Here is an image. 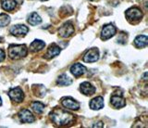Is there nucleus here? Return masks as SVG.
I'll list each match as a JSON object with an SVG mask.
<instances>
[{"mask_svg": "<svg viewBox=\"0 0 148 128\" xmlns=\"http://www.w3.org/2000/svg\"><path fill=\"white\" fill-rule=\"evenodd\" d=\"M50 116L52 121L58 125H71L74 121V116L72 114L64 111L62 109H56V111L50 113Z\"/></svg>", "mask_w": 148, "mask_h": 128, "instance_id": "obj_1", "label": "nucleus"}, {"mask_svg": "<svg viewBox=\"0 0 148 128\" xmlns=\"http://www.w3.org/2000/svg\"><path fill=\"white\" fill-rule=\"evenodd\" d=\"M28 22H29L31 25H37V24H40L42 22V19L37 13L34 12L29 16V18H28Z\"/></svg>", "mask_w": 148, "mask_h": 128, "instance_id": "obj_19", "label": "nucleus"}, {"mask_svg": "<svg viewBox=\"0 0 148 128\" xmlns=\"http://www.w3.org/2000/svg\"><path fill=\"white\" fill-rule=\"evenodd\" d=\"M32 108L37 113H42L45 111V105L41 102H34L32 104Z\"/></svg>", "mask_w": 148, "mask_h": 128, "instance_id": "obj_22", "label": "nucleus"}, {"mask_svg": "<svg viewBox=\"0 0 148 128\" xmlns=\"http://www.w3.org/2000/svg\"><path fill=\"white\" fill-rule=\"evenodd\" d=\"M62 105L69 109H72V111H76L80 108V104H79L76 100H74L71 98H65L62 99Z\"/></svg>", "mask_w": 148, "mask_h": 128, "instance_id": "obj_10", "label": "nucleus"}, {"mask_svg": "<svg viewBox=\"0 0 148 128\" xmlns=\"http://www.w3.org/2000/svg\"><path fill=\"white\" fill-rule=\"evenodd\" d=\"M42 1H46V0H42Z\"/></svg>", "mask_w": 148, "mask_h": 128, "instance_id": "obj_26", "label": "nucleus"}, {"mask_svg": "<svg viewBox=\"0 0 148 128\" xmlns=\"http://www.w3.org/2000/svg\"><path fill=\"white\" fill-rule=\"evenodd\" d=\"M71 72L74 76L78 77V76H81L84 74V72H86V68L80 63H75L71 66Z\"/></svg>", "mask_w": 148, "mask_h": 128, "instance_id": "obj_11", "label": "nucleus"}, {"mask_svg": "<svg viewBox=\"0 0 148 128\" xmlns=\"http://www.w3.org/2000/svg\"><path fill=\"white\" fill-rule=\"evenodd\" d=\"M126 18L129 21H138L143 18V13L137 8H131L126 11Z\"/></svg>", "mask_w": 148, "mask_h": 128, "instance_id": "obj_3", "label": "nucleus"}, {"mask_svg": "<svg viewBox=\"0 0 148 128\" xmlns=\"http://www.w3.org/2000/svg\"><path fill=\"white\" fill-rule=\"evenodd\" d=\"M72 83L71 79L69 78V77L66 74H62L58 77V84L59 85H69Z\"/></svg>", "mask_w": 148, "mask_h": 128, "instance_id": "obj_20", "label": "nucleus"}, {"mask_svg": "<svg viewBox=\"0 0 148 128\" xmlns=\"http://www.w3.org/2000/svg\"><path fill=\"white\" fill-rule=\"evenodd\" d=\"M99 58V51L97 48H91L85 53L83 61L85 62H95Z\"/></svg>", "mask_w": 148, "mask_h": 128, "instance_id": "obj_6", "label": "nucleus"}, {"mask_svg": "<svg viewBox=\"0 0 148 128\" xmlns=\"http://www.w3.org/2000/svg\"><path fill=\"white\" fill-rule=\"evenodd\" d=\"M8 96H9V98H11L12 101H15V102H21L23 100V98H24L22 90L20 87H15V88L10 89L8 92Z\"/></svg>", "mask_w": 148, "mask_h": 128, "instance_id": "obj_5", "label": "nucleus"}, {"mask_svg": "<svg viewBox=\"0 0 148 128\" xmlns=\"http://www.w3.org/2000/svg\"><path fill=\"white\" fill-rule=\"evenodd\" d=\"M18 117H20V120L22 122L25 123H31L34 122V116L28 109H22V111H21L18 112Z\"/></svg>", "mask_w": 148, "mask_h": 128, "instance_id": "obj_8", "label": "nucleus"}, {"mask_svg": "<svg viewBox=\"0 0 148 128\" xmlns=\"http://www.w3.org/2000/svg\"><path fill=\"white\" fill-rule=\"evenodd\" d=\"M1 41H3V39H2L1 37H0V42H1Z\"/></svg>", "mask_w": 148, "mask_h": 128, "instance_id": "obj_25", "label": "nucleus"}, {"mask_svg": "<svg viewBox=\"0 0 148 128\" xmlns=\"http://www.w3.org/2000/svg\"><path fill=\"white\" fill-rule=\"evenodd\" d=\"M111 104L113 105V107L117 108V109L122 108L126 105L125 100L121 97H119V96H117V95L112 96V98H111Z\"/></svg>", "mask_w": 148, "mask_h": 128, "instance_id": "obj_14", "label": "nucleus"}, {"mask_svg": "<svg viewBox=\"0 0 148 128\" xmlns=\"http://www.w3.org/2000/svg\"><path fill=\"white\" fill-rule=\"evenodd\" d=\"M5 57H6V55H5V52L3 51L2 49H0V61H3Z\"/></svg>", "mask_w": 148, "mask_h": 128, "instance_id": "obj_23", "label": "nucleus"}, {"mask_svg": "<svg viewBox=\"0 0 148 128\" xmlns=\"http://www.w3.org/2000/svg\"><path fill=\"white\" fill-rule=\"evenodd\" d=\"M45 45V43L42 40H34L30 45V49L32 52H37L39 50L43 49Z\"/></svg>", "mask_w": 148, "mask_h": 128, "instance_id": "obj_18", "label": "nucleus"}, {"mask_svg": "<svg viewBox=\"0 0 148 128\" xmlns=\"http://www.w3.org/2000/svg\"><path fill=\"white\" fill-rule=\"evenodd\" d=\"M2 8L7 11H12L16 7L15 0H1Z\"/></svg>", "mask_w": 148, "mask_h": 128, "instance_id": "obj_17", "label": "nucleus"}, {"mask_svg": "<svg viewBox=\"0 0 148 128\" xmlns=\"http://www.w3.org/2000/svg\"><path fill=\"white\" fill-rule=\"evenodd\" d=\"M74 33V26L71 22H66L65 24H63L58 30V34L61 37L67 38L69 36H71Z\"/></svg>", "mask_w": 148, "mask_h": 128, "instance_id": "obj_4", "label": "nucleus"}, {"mask_svg": "<svg viewBox=\"0 0 148 128\" xmlns=\"http://www.w3.org/2000/svg\"><path fill=\"white\" fill-rule=\"evenodd\" d=\"M80 90L82 94H84L86 96H91L92 94H95V88L90 83H88V82H84V83H82L81 85Z\"/></svg>", "mask_w": 148, "mask_h": 128, "instance_id": "obj_12", "label": "nucleus"}, {"mask_svg": "<svg viewBox=\"0 0 148 128\" xmlns=\"http://www.w3.org/2000/svg\"><path fill=\"white\" fill-rule=\"evenodd\" d=\"M9 22H10V17L8 14H5V13L0 14V27L7 26L9 24Z\"/></svg>", "mask_w": 148, "mask_h": 128, "instance_id": "obj_21", "label": "nucleus"}, {"mask_svg": "<svg viewBox=\"0 0 148 128\" xmlns=\"http://www.w3.org/2000/svg\"><path fill=\"white\" fill-rule=\"evenodd\" d=\"M27 55L25 45H11L8 47V56L12 59H18Z\"/></svg>", "mask_w": 148, "mask_h": 128, "instance_id": "obj_2", "label": "nucleus"}, {"mask_svg": "<svg viewBox=\"0 0 148 128\" xmlns=\"http://www.w3.org/2000/svg\"><path fill=\"white\" fill-rule=\"evenodd\" d=\"M28 27H26L25 25L22 24H18V25H14L13 27H11L10 29V33L11 34L15 35V36H21V35H24L28 33Z\"/></svg>", "mask_w": 148, "mask_h": 128, "instance_id": "obj_9", "label": "nucleus"}, {"mask_svg": "<svg viewBox=\"0 0 148 128\" xmlns=\"http://www.w3.org/2000/svg\"><path fill=\"white\" fill-rule=\"evenodd\" d=\"M134 44L137 47H145L148 44V37L146 35H139L134 40Z\"/></svg>", "mask_w": 148, "mask_h": 128, "instance_id": "obj_16", "label": "nucleus"}, {"mask_svg": "<svg viewBox=\"0 0 148 128\" xmlns=\"http://www.w3.org/2000/svg\"><path fill=\"white\" fill-rule=\"evenodd\" d=\"M116 34V28L112 24H108L104 26L103 30L101 33V39L102 40H108L111 38Z\"/></svg>", "mask_w": 148, "mask_h": 128, "instance_id": "obj_7", "label": "nucleus"}, {"mask_svg": "<svg viewBox=\"0 0 148 128\" xmlns=\"http://www.w3.org/2000/svg\"><path fill=\"white\" fill-rule=\"evenodd\" d=\"M2 104V101H1V98H0V105H1Z\"/></svg>", "mask_w": 148, "mask_h": 128, "instance_id": "obj_24", "label": "nucleus"}, {"mask_svg": "<svg viewBox=\"0 0 148 128\" xmlns=\"http://www.w3.org/2000/svg\"><path fill=\"white\" fill-rule=\"evenodd\" d=\"M60 51H61V49H60L59 47H58L57 45H51L48 50H47V53H46V57L48 58H54V57H57L58 55H59Z\"/></svg>", "mask_w": 148, "mask_h": 128, "instance_id": "obj_15", "label": "nucleus"}, {"mask_svg": "<svg viewBox=\"0 0 148 128\" xmlns=\"http://www.w3.org/2000/svg\"><path fill=\"white\" fill-rule=\"evenodd\" d=\"M104 107V98L102 97H96L91 100L90 108L92 109H101Z\"/></svg>", "mask_w": 148, "mask_h": 128, "instance_id": "obj_13", "label": "nucleus"}]
</instances>
